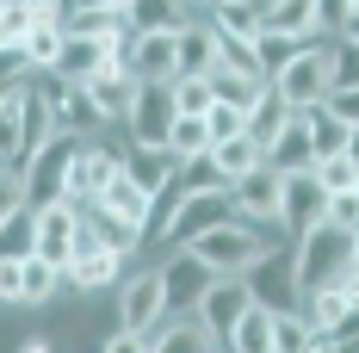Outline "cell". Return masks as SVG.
<instances>
[{"label": "cell", "instance_id": "obj_1", "mask_svg": "<svg viewBox=\"0 0 359 353\" xmlns=\"http://www.w3.org/2000/svg\"><path fill=\"white\" fill-rule=\"evenodd\" d=\"M334 37H341V32H316V37H304V50H297L285 69L273 74V87H279V93H285L297 112L316 106V100H328V74H334Z\"/></svg>", "mask_w": 359, "mask_h": 353}, {"label": "cell", "instance_id": "obj_2", "mask_svg": "<svg viewBox=\"0 0 359 353\" xmlns=\"http://www.w3.org/2000/svg\"><path fill=\"white\" fill-rule=\"evenodd\" d=\"M180 248H192L211 273H248L254 254L266 248V236H260V223H248V217H223V223H211L205 236H192V242H180Z\"/></svg>", "mask_w": 359, "mask_h": 353}, {"label": "cell", "instance_id": "obj_3", "mask_svg": "<svg viewBox=\"0 0 359 353\" xmlns=\"http://www.w3.org/2000/svg\"><path fill=\"white\" fill-rule=\"evenodd\" d=\"M291 248H297V291L334 285L353 267V229H341V223H316L310 236H297Z\"/></svg>", "mask_w": 359, "mask_h": 353}, {"label": "cell", "instance_id": "obj_4", "mask_svg": "<svg viewBox=\"0 0 359 353\" xmlns=\"http://www.w3.org/2000/svg\"><path fill=\"white\" fill-rule=\"evenodd\" d=\"M74 149H81V137L74 131H50V142H37L32 155H25V199L32 205H50V199H69V161Z\"/></svg>", "mask_w": 359, "mask_h": 353}, {"label": "cell", "instance_id": "obj_5", "mask_svg": "<svg viewBox=\"0 0 359 353\" xmlns=\"http://www.w3.org/2000/svg\"><path fill=\"white\" fill-rule=\"evenodd\" d=\"M168 317V285H161V267H149V273H130V279H118V328H130V335H155V322Z\"/></svg>", "mask_w": 359, "mask_h": 353}, {"label": "cell", "instance_id": "obj_6", "mask_svg": "<svg viewBox=\"0 0 359 353\" xmlns=\"http://www.w3.org/2000/svg\"><path fill=\"white\" fill-rule=\"evenodd\" d=\"M229 199H236V217H248L260 229H279V205H285V174L273 161L248 168L242 180H229Z\"/></svg>", "mask_w": 359, "mask_h": 353}, {"label": "cell", "instance_id": "obj_7", "mask_svg": "<svg viewBox=\"0 0 359 353\" xmlns=\"http://www.w3.org/2000/svg\"><path fill=\"white\" fill-rule=\"evenodd\" d=\"M180 118V100H174V81H137V100L124 112V124H130V142H168Z\"/></svg>", "mask_w": 359, "mask_h": 353}, {"label": "cell", "instance_id": "obj_8", "mask_svg": "<svg viewBox=\"0 0 359 353\" xmlns=\"http://www.w3.org/2000/svg\"><path fill=\"white\" fill-rule=\"evenodd\" d=\"M316 223H328V186L316 180V168H304V174H285V205H279V229H285L291 242H297V236H310Z\"/></svg>", "mask_w": 359, "mask_h": 353}, {"label": "cell", "instance_id": "obj_9", "mask_svg": "<svg viewBox=\"0 0 359 353\" xmlns=\"http://www.w3.org/2000/svg\"><path fill=\"white\" fill-rule=\"evenodd\" d=\"M242 279H248V291L260 304H273V310L297 304V248H260Z\"/></svg>", "mask_w": 359, "mask_h": 353}, {"label": "cell", "instance_id": "obj_10", "mask_svg": "<svg viewBox=\"0 0 359 353\" xmlns=\"http://www.w3.org/2000/svg\"><path fill=\"white\" fill-rule=\"evenodd\" d=\"M118 168H124V149H106V142L81 137V149H74V161H69V199L74 205H93Z\"/></svg>", "mask_w": 359, "mask_h": 353}, {"label": "cell", "instance_id": "obj_11", "mask_svg": "<svg viewBox=\"0 0 359 353\" xmlns=\"http://www.w3.org/2000/svg\"><path fill=\"white\" fill-rule=\"evenodd\" d=\"M223 217H236V199H229V186H205V192H186L180 199V211L168 217V242H192V236H205L211 223Z\"/></svg>", "mask_w": 359, "mask_h": 353}, {"label": "cell", "instance_id": "obj_12", "mask_svg": "<svg viewBox=\"0 0 359 353\" xmlns=\"http://www.w3.org/2000/svg\"><path fill=\"white\" fill-rule=\"evenodd\" d=\"M32 223H37V254L69 267L74 254V229H81V205L74 199H50V205H32Z\"/></svg>", "mask_w": 359, "mask_h": 353}, {"label": "cell", "instance_id": "obj_13", "mask_svg": "<svg viewBox=\"0 0 359 353\" xmlns=\"http://www.w3.org/2000/svg\"><path fill=\"white\" fill-rule=\"evenodd\" d=\"M248 304H254V291H248V279H242V273H217L192 310H198V317H205V328H217V335H223V347H229V328H236V317H242Z\"/></svg>", "mask_w": 359, "mask_h": 353}, {"label": "cell", "instance_id": "obj_14", "mask_svg": "<svg viewBox=\"0 0 359 353\" xmlns=\"http://www.w3.org/2000/svg\"><path fill=\"white\" fill-rule=\"evenodd\" d=\"M43 100H50V124H56V131L87 137L93 124H106V118H100V106H93V93H87L81 81H62V74H56V81L43 87Z\"/></svg>", "mask_w": 359, "mask_h": 353}, {"label": "cell", "instance_id": "obj_15", "mask_svg": "<svg viewBox=\"0 0 359 353\" xmlns=\"http://www.w3.org/2000/svg\"><path fill=\"white\" fill-rule=\"evenodd\" d=\"M93 205H100L106 217H118L124 229H137V236H149V205H155V192H149V186H137V180L124 174V168H118V174L106 180V192H100Z\"/></svg>", "mask_w": 359, "mask_h": 353}, {"label": "cell", "instance_id": "obj_16", "mask_svg": "<svg viewBox=\"0 0 359 353\" xmlns=\"http://www.w3.org/2000/svg\"><path fill=\"white\" fill-rule=\"evenodd\" d=\"M217 273L192 254V248H174L168 254V267H161V285H168V310H192L198 298H205V285H211Z\"/></svg>", "mask_w": 359, "mask_h": 353}, {"label": "cell", "instance_id": "obj_17", "mask_svg": "<svg viewBox=\"0 0 359 353\" xmlns=\"http://www.w3.org/2000/svg\"><path fill=\"white\" fill-rule=\"evenodd\" d=\"M81 87L93 93L100 118H124V112H130V100H137V74H130V62H124V56H111L106 69H100V74H87Z\"/></svg>", "mask_w": 359, "mask_h": 353}, {"label": "cell", "instance_id": "obj_18", "mask_svg": "<svg viewBox=\"0 0 359 353\" xmlns=\"http://www.w3.org/2000/svg\"><path fill=\"white\" fill-rule=\"evenodd\" d=\"M118 273H124V248H87L62 267V285L69 291H111Z\"/></svg>", "mask_w": 359, "mask_h": 353}, {"label": "cell", "instance_id": "obj_19", "mask_svg": "<svg viewBox=\"0 0 359 353\" xmlns=\"http://www.w3.org/2000/svg\"><path fill=\"white\" fill-rule=\"evenodd\" d=\"M266 161H273L279 174H304V168H316V137H310V118H304V112H291V118H285V131L273 137Z\"/></svg>", "mask_w": 359, "mask_h": 353}, {"label": "cell", "instance_id": "obj_20", "mask_svg": "<svg viewBox=\"0 0 359 353\" xmlns=\"http://www.w3.org/2000/svg\"><path fill=\"white\" fill-rule=\"evenodd\" d=\"M174 37L180 32H137L130 37V74L137 81H174Z\"/></svg>", "mask_w": 359, "mask_h": 353}, {"label": "cell", "instance_id": "obj_21", "mask_svg": "<svg viewBox=\"0 0 359 353\" xmlns=\"http://www.w3.org/2000/svg\"><path fill=\"white\" fill-rule=\"evenodd\" d=\"M124 174L137 180V186H149V192H161V186L180 174V155L168 142H130V149H124Z\"/></svg>", "mask_w": 359, "mask_h": 353}, {"label": "cell", "instance_id": "obj_22", "mask_svg": "<svg viewBox=\"0 0 359 353\" xmlns=\"http://www.w3.org/2000/svg\"><path fill=\"white\" fill-rule=\"evenodd\" d=\"M111 56H124V50H118V44H106V37H81V32H69L56 74H62V81H87V74H100V69H106Z\"/></svg>", "mask_w": 359, "mask_h": 353}, {"label": "cell", "instance_id": "obj_23", "mask_svg": "<svg viewBox=\"0 0 359 353\" xmlns=\"http://www.w3.org/2000/svg\"><path fill=\"white\" fill-rule=\"evenodd\" d=\"M297 310L310 317V328H316V335H334V328H341V317H347V291H341V279L297 291Z\"/></svg>", "mask_w": 359, "mask_h": 353}, {"label": "cell", "instance_id": "obj_24", "mask_svg": "<svg viewBox=\"0 0 359 353\" xmlns=\"http://www.w3.org/2000/svg\"><path fill=\"white\" fill-rule=\"evenodd\" d=\"M62 44H69V25L62 19H37L32 32L19 37V50H25V62L43 74H56V62H62Z\"/></svg>", "mask_w": 359, "mask_h": 353}, {"label": "cell", "instance_id": "obj_25", "mask_svg": "<svg viewBox=\"0 0 359 353\" xmlns=\"http://www.w3.org/2000/svg\"><path fill=\"white\" fill-rule=\"evenodd\" d=\"M211 87H217V100H229V106H242V112H254L260 100H266V74H248V69H229V62H217L211 69Z\"/></svg>", "mask_w": 359, "mask_h": 353}, {"label": "cell", "instance_id": "obj_26", "mask_svg": "<svg viewBox=\"0 0 359 353\" xmlns=\"http://www.w3.org/2000/svg\"><path fill=\"white\" fill-rule=\"evenodd\" d=\"M310 347H328V335H316L297 304L273 310V353H310Z\"/></svg>", "mask_w": 359, "mask_h": 353}, {"label": "cell", "instance_id": "obj_27", "mask_svg": "<svg viewBox=\"0 0 359 353\" xmlns=\"http://www.w3.org/2000/svg\"><path fill=\"white\" fill-rule=\"evenodd\" d=\"M56 291H62V267L43 260V254L32 248V254L19 260V304H50Z\"/></svg>", "mask_w": 359, "mask_h": 353}, {"label": "cell", "instance_id": "obj_28", "mask_svg": "<svg viewBox=\"0 0 359 353\" xmlns=\"http://www.w3.org/2000/svg\"><path fill=\"white\" fill-rule=\"evenodd\" d=\"M266 25L291 37H316L323 32V0H266Z\"/></svg>", "mask_w": 359, "mask_h": 353}, {"label": "cell", "instance_id": "obj_29", "mask_svg": "<svg viewBox=\"0 0 359 353\" xmlns=\"http://www.w3.org/2000/svg\"><path fill=\"white\" fill-rule=\"evenodd\" d=\"M229 347L236 353H273V304L254 298L248 310L236 317V328H229Z\"/></svg>", "mask_w": 359, "mask_h": 353}, {"label": "cell", "instance_id": "obj_30", "mask_svg": "<svg viewBox=\"0 0 359 353\" xmlns=\"http://www.w3.org/2000/svg\"><path fill=\"white\" fill-rule=\"evenodd\" d=\"M211 161H217V174H223V186H229V180H242L248 168H260V161H266V149H260V142H254L248 131H242V137L211 142Z\"/></svg>", "mask_w": 359, "mask_h": 353}, {"label": "cell", "instance_id": "obj_31", "mask_svg": "<svg viewBox=\"0 0 359 353\" xmlns=\"http://www.w3.org/2000/svg\"><path fill=\"white\" fill-rule=\"evenodd\" d=\"M211 25L229 32V37H260L266 6H260V0H211Z\"/></svg>", "mask_w": 359, "mask_h": 353}, {"label": "cell", "instance_id": "obj_32", "mask_svg": "<svg viewBox=\"0 0 359 353\" xmlns=\"http://www.w3.org/2000/svg\"><path fill=\"white\" fill-rule=\"evenodd\" d=\"M186 0H130V32H180Z\"/></svg>", "mask_w": 359, "mask_h": 353}, {"label": "cell", "instance_id": "obj_33", "mask_svg": "<svg viewBox=\"0 0 359 353\" xmlns=\"http://www.w3.org/2000/svg\"><path fill=\"white\" fill-rule=\"evenodd\" d=\"M304 50V37H291V32H273V25H260V37H254V56H260V74L273 81V74L285 69L291 56Z\"/></svg>", "mask_w": 359, "mask_h": 353}, {"label": "cell", "instance_id": "obj_34", "mask_svg": "<svg viewBox=\"0 0 359 353\" xmlns=\"http://www.w3.org/2000/svg\"><path fill=\"white\" fill-rule=\"evenodd\" d=\"M168 149H174L180 161H186V155H205V149H211V124H205V112H180L174 131H168Z\"/></svg>", "mask_w": 359, "mask_h": 353}, {"label": "cell", "instance_id": "obj_35", "mask_svg": "<svg viewBox=\"0 0 359 353\" xmlns=\"http://www.w3.org/2000/svg\"><path fill=\"white\" fill-rule=\"evenodd\" d=\"M316 180H323L328 192H353L359 186V161L347 149H334V155H316Z\"/></svg>", "mask_w": 359, "mask_h": 353}, {"label": "cell", "instance_id": "obj_36", "mask_svg": "<svg viewBox=\"0 0 359 353\" xmlns=\"http://www.w3.org/2000/svg\"><path fill=\"white\" fill-rule=\"evenodd\" d=\"M37 248V223H32V205L13 217H0V254H32Z\"/></svg>", "mask_w": 359, "mask_h": 353}, {"label": "cell", "instance_id": "obj_37", "mask_svg": "<svg viewBox=\"0 0 359 353\" xmlns=\"http://www.w3.org/2000/svg\"><path fill=\"white\" fill-rule=\"evenodd\" d=\"M174 100H180V112H211V100H217L211 74H180V81H174Z\"/></svg>", "mask_w": 359, "mask_h": 353}, {"label": "cell", "instance_id": "obj_38", "mask_svg": "<svg viewBox=\"0 0 359 353\" xmlns=\"http://www.w3.org/2000/svg\"><path fill=\"white\" fill-rule=\"evenodd\" d=\"M174 180L186 186V192H205V186H223V174H217V161H211V149H205V155H186Z\"/></svg>", "mask_w": 359, "mask_h": 353}, {"label": "cell", "instance_id": "obj_39", "mask_svg": "<svg viewBox=\"0 0 359 353\" xmlns=\"http://www.w3.org/2000/svg\"><path fill=\"white\" fill-rule=\"evenodd\" d=\"M205 124H211V142H223V137H242V131H248V112L229 106V100H211Z\"/></svg>", "mask_w": 359, "mask_h": 353}, {"label": "cell", "instance_id": "obj_40", "mask_svg": "<svg viewBox=\"0 0 359 353\" xmlns=\"http://www.w3.org/2000/svg\"><path fill=\"white\" fill-rule=\"evenodd\" d=\"M32 199H25V174L13 168V161H0V217H13V211H25Z\"/></svg>", "mask_w": 359, "mask_h": 353}, {"label": "cell", "instance_id": "obj_41", "mask_svg": "<svg viewBox=\"0 0 359 353\" xmlns=\"http://www.w3.org/2000/svg\"><path fill=\"white\" fill-rule=\"evenodd\" d=\"M0 161H13V168H19V93L0 106Z\"/></svg>", "mask_w": 359, "mask_h": 353}, {"label": "cell", "instance_id": "obj_42", "mask_svg": "<svg viewBox=\"0 0 359 353\" xmlns=\"http://www.w3.org/2000/svg\"><path fill=\"white\" fill-rule=\"evenodd\" d=\"M328 223H341V229L359 223V186L353 192H328Z\"/></svg>", "mask_w": 359, "mask_h": 353}, {"label": "cell", "instance_id": "obj_43", "mask_svg": "<svg viewBox=\"0 0 359 353\" xmlns=\"http://www.w3.org/2000/svg\"><path fill=\"white\" fill-rule=\"evenodd\" d=\"M19 260L25 254H0V304H19Z\"/></svg>", "mask_w": 359, "mask_h": 353}, {"label": "cell", "instance_id": "obj_44", "mask_svg": "<svg viewBox=\"0 0 359 353\" xmlns=\"http://www.w3.org/2000/svg\"><path fill=\"white\" fill-rule=\"evenodd\" d=\"M19 74H32L25 50H19V44H0V81H19Z\"/></svg>", "mask_w": 359, "mask_h": 353}, {"label": "cell", "instance_id": "obj_45", "mask_svg": "<svg viewBox=\"0 0 359 353\" xmlns=\"http://www.w3.org/2000/svg\"><path fill=\"white\" fill-rule=\"evenodd\" d=\"M328 106L341 112L347 124H359V87H334V93H328Z\"/></svg>", "mask_w": 359, "mask_h": 353}, {"label": "cell", "instance_id": "obj_46", "mask_svg": "<svg viewBox=\"0 0 359 353\" xmlns=\"http://www.w3.org/2000/svg\"><path fill=\"white\" fill-rule=\"evenodd\" d=\"M347 25V0H323V32H341Z\"/></svg>", "mask_w": 359, "mask_h": 353}, {"label": "cell", "instance_id": "obj_47", "mask_svg": "<svg viewBox=\"0 0 359 353\" xmlns=\"http://www.w3.org/2000/svg\"><path fill=\"white\" fill-rule=\"evenodd\" d=\"M341 291H347V310H359V273H353V267L341 273Z\"/></svg>", "mask_w": 359, "mask_h": 353}, {"label": "cell", "instance_id": "obj_48", "mask_svg": "<svg viewBox=\"0 0 359 353\" xmlns=\"http://www.w3.org/2000/svg\"><path fill=\"white\" fill-rule=\"evenodd\" d=\"M19 347H25V353H50V347H56V335H25Z\"/></svg>", "mask_w": 359, "mask_h": 353}, {"label": "cell", "instance_id": "obj_49", "mask_svg": "<svg viewBox=\"0 0 359 353\" xmlns=\"http://www.w3.org/2000/svg\"><path fill=\"white\" fill-rule=\"evenodd\" d=\"M19 87H25V74H19V81H0V106H6V100H13Z\"/></svg>", "mask_w": 359, "mask_h": 353}, {"label": "cell", "instance_id": "obj_50", "mask_svg": "<svg viewBox=\"0 0 359 353\" xmlns=\"http://www.w3.org/2000/svg\"><path fill=\"white\" fill-rule=\"evenodd\" d=\"M347 155H353V161H359V124H353V131H347Z\"/></svg>", "mask_w": 359, "mask_h": 353}, {"label": "cell", "instance_id": "obj_51", "mask_svg": "<svg viewBox=\"0 0 359 353\" xmlns=\"http://www.w3.org/2000/svg\"><path fill=\"white\" fill-rule=\"evenodd\" d=\"M353 19H359V0H347V25H353ZM347 25H341V32H347Z\"/></svg>", "mask_w": 359, "mask_h": 353}, {"label": "cell", "instance_id": "obj_52", "mask_svg": "<svg viewBox=\"0 0 359 353\" xmlns=\"http://www.w3.org/2000/svg\"><path fill=\"white\" fill-rule=\"evenodd\" d=\"M353 273H359V236H353Z\"/></svg>", "mask_w": 359, "mask_h": 353}, {"label": "cell", "instance_id": "obj_53", "mask_svg": "<svg viewBox=\"0 0 359 353\" xmlns=\"http://www.w3.org/2000/svg\"><path fill=\"white\" fill-rule=\"evenodd\" d=\"M0 44H13V37H6V19H0Z\"/></svg>", "mask_w": 359, "mask_h": 353}, {"label": "cell", "instance_id": "obj_54", "mask_svg": "<svg viewBox=\"0 0 359 353\" xmlns=\"http://www.w3.org/2000/svg\"><path fill=\"white\" fill-rule=\"evenodd\" d=\"M100 6H130V0H100Z\"/></svg>", "mask_w": 359, "mask_h": 353}, {"label": "cell", "instance_id": "obj_55", "mask_svg": "<svg viewBox=\"0 0 359 353\" xmlns=\"http://www.w3.org/2000/svg\"><path fill=\"white\" fill-rule=\"evenodd\" d=\"M260 6H266V0H260Z\"/></svg>", "mask_w": 359, "mask_h": 353}, {"label": "cell", "instance_id": "obj_56", "mask_svg": "<svg viewBox=\"0 0 359 353\" xmlns=\"http://www.w3.org/2000/svg\"><path fill=\"white\" fill-rule=\"evenodd\" d=\"M205 6H211V0H205Z\"/></svg>", "mask_w": 359, "mask_h": 353}]
</instances>
